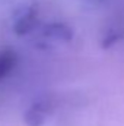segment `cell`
Returning a JSON list of instances; mask_svg holds the SVG:
<instances>
[{"mask_svg": "<svg viewBox=\"0 0 124 126\" xmlns=\"http://www.w3.org/2000/svg\"><path fill=\"white\" fill-rule=\"evenodd\" d=\"M92 1H105V0H92Z\"/></svg>", "mask_w": 124, "mask_h": 126, "instance_id": "cell-6", "label": "cell"}, {"mask_svg": "<svg viewBox=\"0 0 124 126\" xmlns=\"http://www.w3.org/2000/svg\"><path fill=\"white\" fill-rule=\"evenodd\" d=\"M123 37H124V16L120 18V19H115L114 22L110 24L108 28H105V31L102 34V38H101V47L102 48H110L115 43H118Z\"/></svg>", "mask_w": 124, "mask_h": 126, "instance_id": "cell-4", "label": "cell"}, {"mask_svg": "<svg viewBox=\"0 0 124 126\" xmlns=\"http://www.w3.org/2000/svg\"><path fill=\"white\" fill-rule=\"evenodd\" d=\"M18 62V54L12 48L0 50V81H3L15 67Z\"/></svg>", "mask_w": 124, "mask_h": 126, "instance_id": "cell-5", "label": "cell"}, {"mask_svg": "<svg viewBox=\"0 0 124 126\" xmlns=\"http://www.w3.org/2000/svg\"><path fill=\"white\" fill-rule=\"evenodd\" d=\"M53 111V104L50 100H39L35 101L32 106H29V109L26 110L24 120L26 126H42L47 119L50 117Z\"/></svg>", "mask_w": 124, "mask_h": 126, "instance_id": "cell-3", "label": "cell"}, {"mask_svg": "<svg viewBox=\"0 0 124 126\" xmlns=\"http://www.w3.org/2000/svg\"><path fill=\"white\" fill-rule=\"evenodd\" d=\"M38 24V9L34 4H24L18 7L12 18L13 31L18 35L31 34Z\"/></svg>", "mask_w": 124, "mask_h": 126, "instance_id": "cell-2", "label": "cell"}, {"mask_svg": "<svg viewBox=\"0 0 124 126\" xmlns=\"http://www.w3.org/2000/svg\"><path fill=\"white\" fill-rule=\"evenodd\" d=\"M73 40V31L69 25L62 22H54L44 27L35 41V46L41 50H56L67 46Z\"/></svg>", "mask_w": 124, "mask_h": 126, "instance_id": "cell-1", "label": "cell"}]
</instances>
